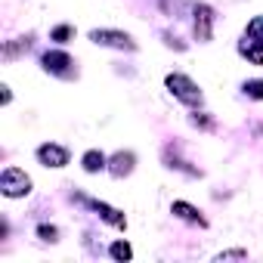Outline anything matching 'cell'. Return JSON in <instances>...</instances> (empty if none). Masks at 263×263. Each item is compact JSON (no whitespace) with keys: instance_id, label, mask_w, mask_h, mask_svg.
<instances>
[{"instance_id":"3","label":"cell","mask_w":263,"mask_h":263,"mask_svg":"<svg viewBox=\"0 0 263 263\" xmlns=\"http://www.w3.org/2000/svg\"><path fill=\"white\" fill-rule=\"evenodd\" d=\"M90 41H93V44H102V47H118V50H134V47H137L134 41H130V34H124V31H108V28L90 31Z\"/></svg>"},{"instance_id":"7","label":"cell","mask_w":263,"mask_h":263,"mask_svg":"<svg viewBox=\"0 0 263 263\" xmlns=\"http://www.w3.org/2000/svg\"><path fill=\"white\" fill-rule=\"evenodd\" d=\"M134 171V152H118L115 158H111V174L115 177H124V174H130Z\"/></svg>"},{"instance_id":"6","label":"cell","mask_w":263,"mask_h":263,"mask_svg":"<svg viewBox=\"0 0 263 263\" xmlns=\"http://www.w3.org/2000/svg\"><path fill=\"white\" fill-rule=\"evenodd\" d=\"M68 65H74V62H71L65 53H47V56H44V68L53 71V74H59V78H68V74H71Z\"/></svg>"},{"instance_id":"12","label":"cell","mask_w":263,"mask_h":263,"mask_svg":"<svg viewBox=\"0 0 263 263\" xmlns=\"http://www.w3.org/2000/svg\"><path fill=\"white\" fill-rule=\"evenodd\" d=\"M130 254H134V251H130L127 241H115V245H111V257H115V260H130Z\"/></svg>"},{"instance_id":"17","label":"cell","mask_w":263,"mask_h":263,"mask_svg":"<svg viewBox=\"0 0 263 263\" xmlns=\"http://www.w3.org/2000/svg\"><path fill=\"white\" fill-rule=\"evenodd\" d=\"M248 31H251V34H260V31H263V19H257V22H251V25H248Z\"/></svg>"},{"instance_id":"5","label":"cell","mask_w":263,"mask_h":263,"mask_svg":"<svg viewBox=\"0 0 263 263\" xmlns=\"http://www.w3.org/2000/svg\"><path fill=\"white\" fill-rule=\"evenodd\" d=\"M37 158H41V164H47V167H65V164H68V152H65L62 146H53V143L41 146V149H37Z\"/></svg>"},{"instance_id":"9","label":"cell","mask_w":263,"mask_h":263,"mask_svg":"<svg viewBox=\"0 0 263 263\" xmlns=\"http://www.w3.org/2000/svg\"><path fill=\"white\" fill-rule=\"evenodd\" d=\"M81 164H84V171H87V174H99V171H105V155H102V152H96V149H90V152L81 158Z\"/></svg>"},{"instance_id":"1","label":"cell","mask_w":263,"mask_h":263,"mask_svg":"<svg viewBox=\"0 0 263 263\" xmlns=\"http://www.w3.org/2000/svg\"><path fill=\"white\" fill-rule=\"evenodd\" d=\"M0 189H4L7 198H22V195L31 192V177L22 167H7L0 174Z\"/></svg>"},{"instance_id":"14","label":"cell","mask_w":263,"mask_h":263,"mask_svg":"<svg viewBox=\"0 0 263 263\" xmlns=\"http://www.w3.org/2000/svg\"><path fill=\"white\" fill-rule=\"evenodd\" d=\"M71 34H74V31H71V28H68V25H59V28H56V31H53V41H59V44H62V41H68V37H71Z\"/></svg>"},{"instance_id":"13","label":"cell","mask_w":263,"mask_h":263,"mask_svg":"<svg viewBox=\"0 0 263 263\" xmlns=\"http://www.w3.org/2000/svg\"><path fill=\"white\" fill-rule=\"evenodd\" d=\"M245 93H248L251 99H263V81H248V84H245Z\"/></svg>"},{"instance_id":"16","label":"cell","mask_w":263,"mask_h":263,"mask_svg":"<svg viewBox=\"0 0 263 263\" xmlns=\"http://www.w3.org/2000/svg\"><path fill=\"white\" fill-rule=\"evenodd\" d=\"M245 257V251H226V254H220L217 260H241Z\"/></svg>"},{"instance_id":"11","label":"cell","mask_w":263,"mask_h":263,"mask_svg":"<svg viewBox=\"0 0 263 263\" xmlns=\"http://www.w3.org/2000/svg\"><path fill=\"white\" fill-rule=\"evenodd\" d=\"M241 53H245L254 65H263V41H248V44H241Z\"/></svg>"},{"instance_id":"2","label":"cell","mask_w":263,"mask_h":263,"mask_svg":"<svg viewBox=\"0 0 263 263\" xmlns=\"http://www.w3.org/2000/svg\"><path fill=\"white\" fill-rule=\"evenodd\" d=\"M167 90H171L180 102H186V105H198V102H201V90H198L186 74H167Z\"/></svg>"},{"instance_id":"10","label":"cell","mask_w":263,"mask_h":263,"mask_svg":"<svg viewBox=\"0 0 263 263\" xmlns=\"http://www.w3.org/2000/svg\"><path fill=\"white\" fill-rule=\"evenodd\" d=\"M93 208L102 214V220H108L111 226H118V229H124L127 226V220L121 217V211H115V208H108V204H102V201H93Z\"/></svg>"},{"instance_id":"4","label":"cell","mask_w":263,"mask_h":263,"mask_svg":"<svg viewBox=\"0 0 263 263\" xmlns=\"http://www.w3.org/2000/svg\"><path fill=\"white\" fill-rule=\"evenodd\" d=\"M211 28H214V10L208 4H198L195 7V37L201 44H208L211 41Z\"/></svg>"},{"instance_id":"15","label":"cell","mask_w":263,"mask_h":263,"mask_svg":"<svg viewBox=\"0 0 263 263\" xmlns=\"http://www.w3.org/2000/svg\"><path fill=\"white\" fill-rule=\"evenodd\" d=\"M37 235H41L44 241H56V235H59V232H56V226H41V229H37Z\"/></svg>"},{"instance_id":"8","label":"cell","mask_w":263,"mask_h":263,"mask_svg":"<svg viewBox=\"0 0 263 263\" xmlns=\"http://www.w3.org/2000/svg\"><path fill=\"white\" fill-rule=\"evenodd\" d=\"M177 217H183V220H189V223H198V226H204V217H201V211H195L192 204H186V201H174V208H171Z\"/></svg>"}]
</instances>
